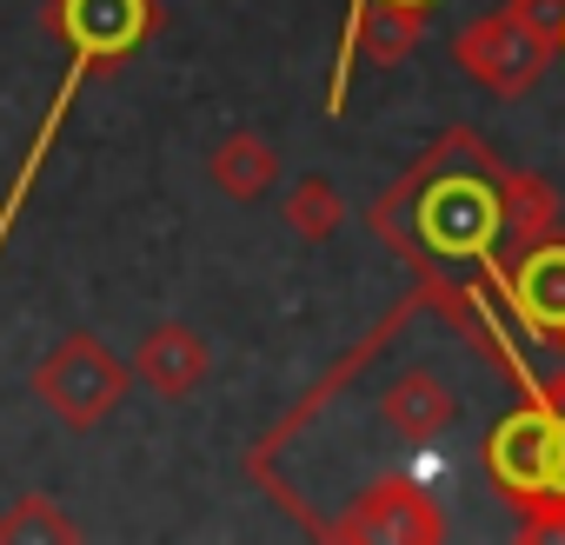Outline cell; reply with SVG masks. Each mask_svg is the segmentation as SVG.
Instances as JSON below:
<instances>
[{
	"mask_svg": "<svg viewBox=\"0 0 565 545\" xmlns=\"http://www.w3.org/2000/svg\"><path fill=\"white\" fill-rule=\"evenodd\" d=\"M558 47H565V41H558L552 28L525 21L512 0H505L499 14H479V21L459 28L452 61H459V74H466L479 94H492V100H525V94L552 74Z\"/></svg>",
	"mask_w": 565,
	"mask_h": 545,
	"instance_id": "6da1fadb",
	"label": "cell"
},
{
	"mask_svg": "<svg viewBox=\"0 0 565 545\" xmlns=\"http://www.w3.org/2000/svg\"><path fill=\"white\" fill-rule=\"evenodd\" d=\"M127 386H134V373L107 353V340L100 333H67L41 366H34V393H41V406L67 426V432H94V426H107L114 413H120V399H127Z\"/></svg>",
	"mask_w": 565,
	"mask_h": 545,
	"instance_id": "7a4b0ae2",
	"label": "cell"
},
{
	"mask_svg": "<svg viewBox=\"0 0 565 545\" xmlns=\"http://www.w3.org/2000/svg\"><path fill=\"white\" fill-rule=\"evenodd\" d=\"M134 380H140L153 399L180 406V399L206 393V380H213V340H206L200 327H186V320H160V327H147L140 346H134Z\"/></svg>",
	"mask_w": 565,
	"mask_h": 545,
	"instance_id": "3957f363",
	"label": "cell"
},
{
	"mask_svg": "<svg viewBox=\"0 0 565 545\" xmlns=\"http://www.w3.org/2000/svg\"><path fill=\"white\" fill-rule=\"evenodd\" d=\"M552 459H558V419H552L545 406L512 413V419L492 426V439H486L492 479H499L505 492H519V499H545V492H552Z\"/></svg>",
	"mask_w": 565,
	"mask_h": 545,
	"instance_id": "277c9868",
	"label": "cell"
},
{
	"mask_svg": "<svg viewBox=\"0 0 565 545\" xmlns=\"http://www.w3.org/2000/svg\"><path fill=\"white\" fill-rule=\"evenodd\" d=\"M380 426L406 446H426L439 432L459 426V393L433 373V366H399L386 386H380Z\"/></svg>",
	"mask_w": 565,
	"mask_h": 545,
	"instance_id": "5b68a950",
	"label": "cell"
},
{
	"mask_svg": "<svg viewBox=\"0 0 565 545\" xmlns=\"http://www.w3.org/2000/svg\"><path fill=\"white\" fill-rule=\"evenodd\" d=\"M153 21H160L153 0H61V34L81 47V67L120 61L127 47H140L153 34Z\"/></svg>",
	"mask_w": 565,
	"mask_h": 545,
	"instance_id": "8992f818",
	"label": "cell"
},
{
	"mask_svg": "<svg viewBox=\"0 0 565 545\" xmlns=\"http://www.w3.org/2000/svg\"><path fill=\"white\" fill-rule=\"evenodd\" d=\"M419 226H426L433 246H446V253H472V246H486V239L499 233V200H492V186L452 173V180H439V186L426 193Z\"/></svg>",
	"mask_w": 565,
	"mask_h": 545,
	"instance_id": "52a82bcc",
	"label": "cell"
},
{
	"mask_svg": "<svg viewBox=\"0 0 565 545\" xmlns=\"http://www.w3.org/2000/svg\"><path fill=\"white\" fill-rule=\"evenodd\" d=\"M206 180H213L220 200H233V206H259V200L279 186V147H273L259 127H233V133L213 140V153H206Z\"/></svg>",
	"mask_w": 565,
	"mask_h": 545,
	"instance_id": "ba28073f",
	"label": "cell"
},
{
	"mask_svg": "<svg viewBox=\"0 0 565 545\" xmlns=\"http://www.w3.org/2000/svg\"><path fill=\"white\" fill-rule=\"evenodd\" d=\"M492 200H499V233H505V246H545L552 233H558V193L539 180V173H499V186H492Z\"/></svg>",
	"mask_w": 565,
	"mask_h": 545,
	"instance_id": "9c48e42d",
	"label": "cell"
},
{
	"mask_svg": "<svg viewBox=\"0 0 565 545\" xmlns=\"http://www.w3.org/2000/svg\"><path fill=\"white\" fill-rule=\"evenodd\" d=\"M426 8H399V0H366V8L353 14V54L373 61V67H406L426 41Z\"/></svg>",
	"mask_w": 565,
	"mask_h": 545,
	"instance_id": "30bf717a",
	"label": "cell"
},
{
	"mask_svg": "<svg viewBox=\"0 0 565 545\" xmlns=\"http://www.w3.org/2000/svg\"><path fill=\"white\" fill-rule=\"evenodd\" d=\"M279 220H287L294 239L327 246V239L347 226V193H340L327 173H300V180L287 186V200H279Z\"/></svg>",
	"mask_w": 565,
	"mask_h": 545,
	"instance_id": "8fae6325",
	"label": "cell"
},
{
	"mask_svg": "<svg viewBox=\"0 0 565 545\" xmlns=\"http://www.w3.org/2000/svg\"><path fill=\"white\" fill-rule=\"evenodd\" d=\"M519 307L539 333H565V246L558 239L532 246V259L519 266Z\"/></svg>",
	"mask_w": 565,
	"mask_h": 545,
	"instance_id": "7c38bea8",
	"label": "cell"
},
{
	"mask_svg": "<svg viewBox=\"0 0 565 545\" xmlns=\"http://www.w3.org/2000/svg\"><path fill=\"white\" fill-rule=\"evenodd\" d=\"M14 538H54V545H67V538H81V525L61 512V499L21 492L8 512H0V545H14Z\"/></svg>",
	"mask_w": 565,
	"mask_h": 545,
	"instance_id": "4fadbf2b",
	"label": "cell"
},
{
	"mask_svg": "<svg viewBox=\"0 0 565 545\" xmlns=\"http://www.w3.org/2000/svg\"><path fill=\"white\" fill-rule=\"evenodd\" d=\"M512 8H519L525 21H539V28H552V34H565V0H512Z\"/></svg>",
	"mask_w": 565,
	"mask_h": 545,
	"instance_id": "5bb4252c",
	"label": "cell"
},
{
	"mask_svg": "<svg viewBox=\"0 0 565 545\" xmlns=\"http://www.w3.org/2000/svg\"><path fill=\"white\" fill-rule=\"evenodd\" d=\"M552 492L565 499V419H558V459H552Z\"/></svg>",
	"mask_w": 565,
	"mask_h": 545,
	"instance_id": "9a60e30c",
	"label": "cell"
},
{
	"mask_svg": "<svg viewBox=\"0 0 565 545\" xmlns=\"http://www.w3.org/2000/svg\"><path fill=\"white\" fill-rule=\"evenodd\" d=\"M399 8H426V0H399Z\"/></svg>",
	"mask_w": 565,
	"mask_h": 545,
	"instance_id": "2e32d148",
	"label": "cell"
},
{
	"mask_svg": "<svg viewBox=\"0 0 565 545\" xmlns=\"http://www.w3.org/2000/svg\"><path fill=\"white\" fill-rule=\"evenodd\" d=\"M558 41H565V34H558Z\"/></svg>",
	"mask_w": 565,
	"mask_h": 545,
	"instance_id": "e0dca14e",
	"label": "cell"
}]
</instances>
